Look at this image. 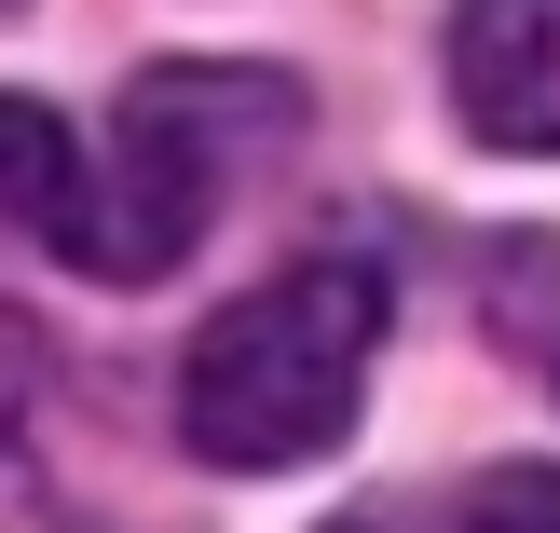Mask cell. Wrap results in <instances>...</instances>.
<instances>
[{
    "instance_id": "277c9868",
    "label": "cell",
    "mask_w": 560,
    "mask_h": 533,
    "mask_svg": "<svg viewBox=\"0 0 560 533\" xmlns=\"http://www.w3.org/2000/svg\"><path fill=\"white\" fill-rule=\"evenodd\" d=\"M69 219H82V137L42 96H0V233L69 246Z\"/></svg>"
},
{
    "instance_id": "ba28073f",
    "label": "cell",
    "mask_w": 560,
    "mask_h": 533,
    "mask_svg": "<svg viewBox=\"0 0 560 533\" xmlns=\"http://www.w3.org/2000/svg\"><path fill=\"white\" fill-rule=\"evenodd\" d=\"M0 14H14V0H0Z\"/></svg>"
},
{
    "instance_id": "3957f363",
    "label": "cell",
    "mask_w": 560,
    "mask_h": 533,
    "mask_svg": "<svg viewBox=\"0 0 560 533\" xmlns=\"http://www.w3.org/2000/svg\"><path fill=\"white\" fill-rule=\"evenodd\" d=\"M438 69L479 151H560V0H452Z\"/></svg>"
},
{
    "instance_id": "8992f818",
    "label": "cell",
    "mask_w": 560,
    "mask_h": 533,
    "mask_svg": "<svg viewBox=\"0 0 560 533\" xmlns=\"http://www.w3.org/2000/svg\"><path fill=\"white\" fill-rule=\"evenodd\" d=\"M465 533H560V465H492L465 493Z\"/></svg>"
},
{
    "instance_id": "6da1fadb",
    "label": "cell",
    "mask_w": 560,
    "mask_h": 533,
    "mask_svg": "<svg viewBox=\"0 0 560 533\" xmlns=\"http://www.w3.org/2000/svg\"><path fill=\"white\" fill-rule=\"evenodd\" d=\"M301 137V82L288 69H219V55H164L124 82L109 137L82 151V219L69 260L96 288H164L206 246V219L233 206L246 164H273Z\"/></svg>"
},
{
    "instance_id": "52a82bcc",
    "label": "cell",
    "mask_w": 560,
    "mask_h": 533,
    "mask_svg": "<svg viewBox=\"0 0 560 533\" xmlns=\"http://www.w3.org/2000/svg\"><path fill=\"white\" fill-rule=\"evenodd\" d=\"M328 533H424V507H342Z\"/></svg>"
},
{
    "instance_id": "7a4b0ae2",
    "label": "cell",
    "mask_w": 560,
    "mask_h": 533,
    "mask_svg": "<svg viewBox=\"0 0 560 533\" xmlns=\"http://www.w3.org/2000/svg\"><path fill=\"white\" fill-rule=\"evenodd\" d=\"M383 356V274L370 260H288L273 288L219 301L206 343L178 356V452L233 465V479H288V465L342 452L355 397Z\"/></svg>"
},
{
    "instance_id": "5b68a950",
    "label": "cell",
    "mask_w": 560,
    "mask_h": 533,
    "mask_svg": "<svg viewBox=\"0 0 560 533\" xmlns=\"http://www.w3.org/2000/svg\"><path fill=\"white\" fill-rule=\"evenodd\" d=\"M479 301H492V328L560 383V233H506V246H492V274H479Z\"/></svg>"
}]
</instances>
